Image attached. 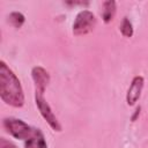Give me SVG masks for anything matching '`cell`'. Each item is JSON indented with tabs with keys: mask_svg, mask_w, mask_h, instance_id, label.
Here are the masks:
<instances>
[{
	"mask_svg": "<svg viewBox=\"0 0 148 148\" xmlns=\"http://www.w3.org/2000/svg\"><path fill=\"white\" fill-rule=\"evenodd\" d=\"M0 98L6 105L15 109L23 108L25 103L21 81L3 60H0Z\"/></svg>",
	"mask_w": 148,
	"mask_h": 148,
	"instance_id": "6da1fadb",
	"label": "cell"
},
{
	"mask_svg": "<svg viewBox=\"0 0 148 148\" xmlns=\"http://www.w3.org/2000/svg\"><path fill=\"white\" fill-rule=\"evenodd\" d=\"M2 126L6 130V132L17 140L25 141L29 139L32 134L34 127L28 125L24 120L15 117H6L2 119Z\"/></svg>",
	"mask_w": 148,
	"mask_h": 148,
	"instance_id": "7a4b0ae2",
	"label": "cell"
},
{
	"mask_svg": "<svg viewBox=\"0 0 148 148\" xmlns=\"http://www.w3.org/2000/svg\"><path fill=\"white\" fill-rule=\"evenodd\" d=\"M96 27V16L89 9L80 10L73 22L72 31L74 36H83L90 34Z\"/></svg>",
	"mask_w": 148,
	"mask_h": 148,
	"instance_id": "3957f363",
	"label": "cell"
},
{
	"mask_svg": "<svg viewBox=\"0 0 148 148\" xmlns=\"http://www.w3.org/2000/svg\"><path fill=\"white\" fill-rule=\"evenodd\" d=\"M35 103L36 106L40 113V116L43 117V119L47 123V125L54 131V132H61L62 127L58 120V118L56 117V114L53 113L50 104L46 102V99L44 98V94L40 92H35Z\"/></svg>",
	"mask_w": 148,
	"mask_h": 148,
	"instance_id": "277c9868",
	"label": "cell"
},
{
	"mask_svg": "<svg viewBox=\"0 0 148 148\" xmlns=\"http://www.w3.org/2000/svg\"><path fill=\"white\" fill-rule=\"evenodd\" d=\"M31 77L35 84V92L44 94L49 83H50V74L42 66H35L31 68Z\"/></svg>",
	"mask_w": 148,
	"mask_h": 148,
	"instance_id": "5b68a950",
	"label": "cell"
},
{
	"mask_svg": "<svg viewBox=\"0 0 148 148\" xmlns=\"http://www.w3.org/2000/svg\"><path fill=\"white\" fill-rule=\"evenodd\" d=\"M143 86H145L143 76L135 75L132 79L131 84H130V87L127 89V92H126V103H127L128 106H133V105L136 104V102L139 101V98L141 96Z\"/></svg>",
	"mask_w": 148,
	"mask_h": 148,
	"instance_id": "8992f818",
	"label": "cell"
},
{
	"mask_svg": "<svg viewBox=\"0 0 148 148\" xmlns=\"http://www.w3.org/2000/svg\"><path fill=\"white\" fill-rule=\"evenodd\" d=\"M24 148H49L42 130L34 127L31 136L24 141Z\"/></svg>",
	"mask_w": 148,
	"mask_h": 148,
	"instance_id": "52a82bcc",
	"label": "cell"
},
{
	"mask_svg": "<svg viewBox=\"0 0 148 148\" xmlns=\"http://www.w3.org/2000/svg\"><path fill=\"white\" fill-rule=\"evenodd\" d=\"M102 7H103V9H102V20L105 24H109L116 15L117 3H116L114 0H106V1L103 2Z\"/></svg>",
	"mask_w": 148,
	"mask_h": 148,
	"instance_id": "ba28073f",
	"label": "cell"
},
{
	"mask_svg": "<svg viewBox=\"0 0 148 148\" xmlns=\"http://www.w3.org/2000/svg\"><path fill=\"white\" fill-rule=\"evenodd\" d=\"M8 22L15 29H20L24 24V22H25V16L21 12H12L8 15Z\"/></svg>",
	"mask_w": 148,
	"mask_h": 148,
	"instance_id": "9c48e42d",
	"label": "cell"
},
{
	"mask_svg": "<svg viewBox=\"0 0 148 148\" xmlns=\"http://www.w3.org/2000/svg\"><path fill=\"white\" fill-rule=\"evenodd\" d=\"M119 30H120V34L126 37V38H131L134 34V28H133V24L132 22L130 21L128 17H124L121 23H120V27H119Z\"/></svg>",
	"mask_w": 148,
	"mask_h": 148,
	"instance_id": "30bf717a",
	"label": "cell"
},
{
	"mask_svg": "<svg viewBox=\"0 0 148 148\" xmlns=\"http://www.w3.org/2000/svg\"><path fill=\"white\" fill-rule=\"evenodd\" d=\"M0 148H17L14 143L9 142V141H6L5 139H1V146Z\"/></svg>",
	"mask_w": 148,
	"mask_h": 148,
	"instance_id": "8fae6325",
	"label": "cell"
},
{
	"mask_svg": "<svg viewBox=\"0 0 148 148\" xmlns=\"http://www.w3.org/2000/svg\"><path fill=\"white\" fill-rule=\"evenodd\" d=\"M140 112H141V106H138L135 110H134V113L132 114V117H131V121H136V119L139 118V116H140Z\"/></svg>",
	"mask_w": 148,
	"mask_h": 148,
	"instance_id": "7c38bea8",
	"label": "cell"
}]
</instances>
